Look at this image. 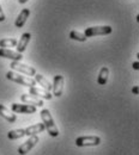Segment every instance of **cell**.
<instances>
[{
    "mask_svg": "<svg viewBox=\"0 0 139 155\" xmlns=\"http://www.w3.org/2000/svg\"><path fill=\"white\" fill-rule=\"evenodd\" d=\"M39 142V136L37 135H33V136H29V138L20 146L18 148V154L19 155H25L26 153H29L35 146L36 143Z\"/></svg>",
    "mask_w": 139,
    "mask_h": 155,
    "instance_id": "obj_6",
    "label": "cell"
},
{
    "mask_svg": "<svg viewBox=\"0 0 139 155\" xmlns=\"http://www.w3.org/2000/svg\"><path fill=\"white\" fill-rule=\"evenodd\" d=\"M40 115L41 118H42V123L44 124V128L47 129L48 134L52 137H58L59 136V130H58V128H57V125L54 123V119H53V117L50 115L49 110L43 109L40 112Z\"/></svg>",
    "mask_w": 139,
    "mask_h": 155,
    "instance_id": "obj_1",
    "label": "cell"
},
{
    "mask_svg": "<svg viewBox=\"0 0 139 155\" xmlns=\"http://www.w3.org/2000/svg\"><path fill=\"white\" fill-rule=\"evenodd\" d=\"M30 94L36 98L39 97V98H42V99H47V100H50V99L53 98V94H52L49 91H47V90H44V88L36 87V86L30 87Z\"/></svg>",
    "mask_w": 139,
    "mask_h": 155,
    "instance_id": "obj_10",
    "label": "cell"
},
{
    "mask_svg": "<svg viewBox=\"0 0 139 155\" xmlns=\"http://www.w3.org/2000/svg\"><path fill=\"white\" fill-rule=\"evenodd\" d=\"M0 58H10L12 61H22L23 56H22V53L13 51V50H10L6 48H0Z\"/></svg>",
    "mask_w": 139,
    "mask_h": 155,
    "instance_id": "obj_9",
    "label": "cell"
},
{
    "mask_svg": "<svg viewBox=\"0 0 139 155\" xmlns=\"http://www.w3.org/2000/svg\"><path fill=\"white\" fill-rule=\"evenodd\" d=\"M10 67H11V69L19 72L20 74H25L26 77H34L36 74V69L35 68L29 67L28 64H24L20 61H12Z\"/></svg>",
    "mask_w": 139,
    "mask_h": 155,
    "instance_id": "obj_4",
    "label": "cell"
},
{
    "mask_svg": "<svg viewBox=\"0 0 139 155\" xmlns=\"http://www.w3.org/2000/svg\"><path fill=\"white\" fill-rule=\"evenodd\" d=\"M29 16H30V10H29V8H24V10H22L20 13L18 15V17H17V19H16V23H15L16 28L20 29V28L25 24V21H26V19H28Z\"/></svg>",
    "mask_w": 139,
    "mask_h": 155,
    "instance_id": "obj_15",
    "label": "cell"
},
{
    "mask_svg": "<svg viewBox=\"0 0 139 155\" xmlns=\"http://www.w3.org/2000/svg\"><path fill=\"white\" fill-rule=\"evenodd\" d=\"M53 88V97H61L64 92V77L62 75H55L54 81L52 85Z\"/></svg>",
    "mask_w": 139,
    "mask_h": 155,
    "instance_id": "obj_8",
    "label": "cell"
},
{
    "mask_svg": "<svg viewBox=\"0 0 139 155\" xmlns=\"http://www.w3.org/2000/svg\"><path fill=\"white\" fill-rule=\"evenodd\" d=\"M30 38H31V34L30 32H25V34H23L20 36V39L17 42V45H16L18 53H23L26 49V47H28V44L30 42Z\"/></svg>",
    "mask_w": 139,
    "mask_h": 155,
    "instance_id": "obj_11",
    "label": "cell"
},
{
    "mask_svg": "<svg viewBox=\"0 0 139 155\" xmlns=\"http://www.w3.org/2000/svg\"><path fill=\"white\" fill-rule=\"evenodd\" d=\"M12 112L15 114H35L36 112V106L29 105V104H17L13 103L11 105Z\"/></svg>",
    "mask_w": 139,
    "mask_h": 155,
    "instance_id": "obj_7",
    "label": "cell"
},
{
    "mask_svg": "<svg viewBox=\"0 0 139 155\" xmlns=\"http://www.w3.org/2000/svg\"><path fill=\"white\" fill-rule=\"evenodd\" d=\"M26 1H28V0H18V2H19V4H25Z\"/></svg>",
    "mask_w": 139,
    "mask_h": 155,
    "instance_id": "obj_24",
    "label": "cell"
},
{
    "mask_svg": "<svg viewBox=\"0 0 139 155\" xmlns=\"http://www.w3.org/2000/svg\"><path fill=\"white\" fill-rule=\"evenodd\" d=\"M132 67H133V69H136V71H138V69H139V62H138V61H136V62H133V64H132Z\"/></svg>",
    "mask_w": 139,
    "mask_h": 155,
    "instance_id": "obj_22",
    "label": "cell"
},
{
    "mask_svg": "<svg viewBox=\"0 0 139 155\" xmlns=\"http://www.w3.org/2000/svg\"><path fill=\"white\" fill-rule=\"evenodd\" d=\"M70 38L71 39H75V41H79V42H85L88 37L84 35V34H82L79 31H76V30H72L71 32H70Z\"/></svg>",
    "mask_w": 139,
    "mask_h": 155,
    "instance_id": "obj_20",
    "label": "cell"
},
{
    "mask_svg": "<svg viewBox=\"0 0 139 155\" xmlns=\"http://www.w3.org/2000/svg\"><path fill=\"white\" fill-rule=\"evenodd\" d=\"M20 100L25 104L29 105H34V106H43V101L41 99H37L34 96H29V94H22L20 96Z\"/></svg>",
    "mask_w": 139,
    "mask_h": 155,
    "instance_id": "obj_14",
    "label": "cell"
},
{
    "mask_svg": "<svg viewBox=\"0 0 139 155\" xmlns=\"http://www.w3.org/2000/svg\"><path fill=\"white\" fill-rule=\"evenodd\" d=\"M6 19V18H5V15H4V11H2V8H1V6H0V21H1V23H2V21H4V20Z\"/></svg>",
    "mask_w": 139,
    "mask_h": 155,
    "instance_id": "obj_21",
    "label": "cell"
},
{
    "mask_svg": "<svg viewBox=\"0 0 139 155\" xmlns=\"http://www.w3.org/2000/svg\"><path fill=\"white\" fill-rule=\"evenodd\" d=\"M132 92H133L134 94H138V86H134V87L132 88Z\"/></svg>",
    "mask_w": 139,
    "mask_h": 155,
    "instance_id": "obj_23",
    "label": "cell"
},
{
    "mask_svg": "<svg viewBox=\"0 0 139 155\" xmlns=\"http://www.w3.org/2000/svg\"><path fill=\"white\" fill-rule=\"evenodd\" d=\"M17 39L16 38H5L0 41V48H10V47H16L17 45Z\"/></svg>",
    "mask_w": 139,
    "mask_h": 155,
    "instance_id": "obj_19",
    "label": "cell"
},
{
    "mask_svg": "<svg viewBox=\"0 0 139 155\" xmlns=\"http://www.w3.org/2000/svg\"><path fill=\"white\" fill-rule=\"evenodd\" d=\"M6 78H7L9 80L13 81V82L19 84V85H22V86H28V87H34V86H36V81H35V79H31L30 77H24V75H22L20 73L18 74V73L12 72V71L7 72Z\"/></svg>",
    "mask_w": 139,
    "mask_h": 155,
    "instance_id": "obj_2",
    "label": "cell"
},
{
    "mask_svg": "<svg viewBox=\"0 0 139 155\" xmlns=\"http://www.w3.org/2000/svg\"><path fill=\"white\" fill-rule=\"evenodd\" d=\"M35 81H36V84H40V86H42V88H44V90H47V91L50 92L52 84L49 82L48 79H46V78L43 77V75H41V74H35Z\"/></svg>",
    "mask_w": 139,
    "mask_h": 155,
    "instance_id": "obj_16",
    "label": "cell"
},
{
    "mask_svg": "<svg viewBox=\"0 0 139 155\" xmlns=\"http://www.w3.org/2000/svg\"><path fill=\"white\" fill-rule=\"evenodd\" d=\"M23 136H25L24 129H15V130H10L7 133V137L10 140H17V138H20Z\"/></svg>",
    "mask_w": 139,
    "mask_h": 155,
    "instance_id": "obj_18",
    "label": "cell"
},
{
    "mask_svg": "<svg viewBox=\"0 0 139 155\" xmlns=\"http://www.w3.org/2000/svg\"><path fill=\"white\" fill-rule=\"evenodd\" d=\"M44 124L43 123H37V124H34V125H30L26 129H24L25 131V136H33V135H37L41 134L42 131H44Z\"/></svg>",
    "mask_w": 139,
    "mask_h": 155,
    "instance_id": "obj_13",
    "label": "cell"
},
{
    "mask_svg": "<svg viewBox=\"0 0 139 155\" xmlns=\"http://www.w3.org/2000/svg\"><path fill=\"white\" fill-rule=\"evenodd\" d=\"M112 31H113V29H112V26H109V25L91 26V28L85 29L84 35L89 38V37H92V36H104V35H109Z\"/></svg>",
    "mask_w": 139,
    "mask_h": 155,
    "instance_id": "obj_3",
    "label": "cell"
},
{
    "mask_svg": "<svg viewBox=\"0 0 139 155\" xmlns=\"http://www.w3.org/2000/svg\"><path fill=\"white\" fill-rule=\"evenodd\" d=\"M108 77H109V69H108L107 67H102L99 73V77H97V82H99V85H101V86L106 85L107 81H108Z\"/></svg>",
    "mask_w": 139,
    "mask_h": 155,
    "instance_id": "obj_17",
    "label": "cell"
},
{
    "mask_svg": "<svg viewBox=\"0 0 139 155\" xmlns=\"http://www.w3.org/2000/svg\"><path fill=\"white\" fill-rule=\"evenodd\" d=\"M101 143V138L99 136H82L76 138L77 147H95Z\"/></svg>",
    "mask_w": 139,
    "mask_h": 155,
    "instance_id": "obj_5",
    "label": "cell"
},
{
    "mask_svg": "<svg viewBox=\"0 0 139 155\" xmlns=\"http://www.w3.org/2000/svg\"><path fill=\"white\" fill-rule=\"evenodd\" d=\"M0 116L2 118H5L10 123H15L16 119H17V116L15 115V112H12L10 109H7L6 106H4L1 104H0Z\"/></svg>",
    "mask_w": 139,
    "mask_h": 155,
    "instance_id": "obj_12",
    "label": "cell"
}]
</instances>
